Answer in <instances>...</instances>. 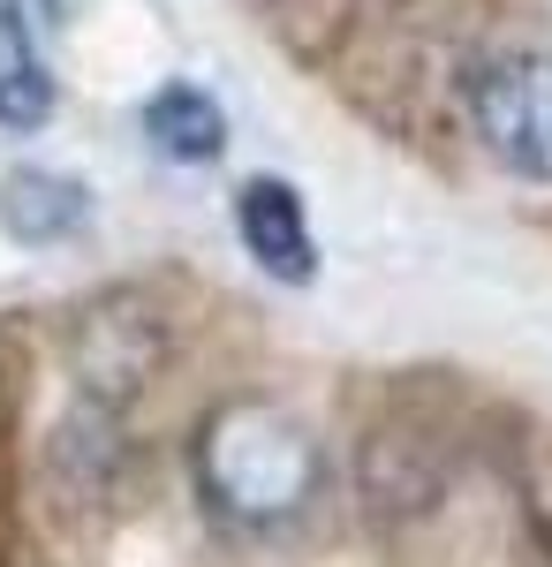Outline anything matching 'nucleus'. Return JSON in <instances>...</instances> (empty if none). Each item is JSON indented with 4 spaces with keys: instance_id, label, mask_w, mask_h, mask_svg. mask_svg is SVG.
<instances>
[{
    "instance_id": "1",
    "label": "nucleus",
    "mask_w": 552,
    "mask_h": 567,
    "mask_svg": "<svg viewBox=\"0 0 552 567\" xmlns=\"http://www.w3.org/2000/svg\"><path fill=\"white\" fill-rule=\"evenodd\" d=\"M318 439L280 401H227L197 432V492L213 499L219 523H288L318 499Z\"/></svg>"
},
{
    "instance_id": "2",
    "label": "nucleus",
    "mask_w": 552,
    "mask_h": 567,
    "mask_svg": "<svg viewBox=\"0 0 552 567\" xmlns=\"http://www.w3.org/2000/svg\"><path fill=\"white\" fill-rule=\"evenodd\" d=\"M469 122L514 175L552 182V61L545 53L484 61L469 76Z\"/></svg>"
},
{
    "instance_id": "3",
    "label": "nucleus",
    "mask_w": 552,
    "mask_h": 567,
    "mask_svg": "<svg viewBox=\"0 0 552 567\" xmlns=\"http://www.w3.org/2000/svg\"><path fill=\"white\" fill-rule=\"evenodd\" d=\"M160 326L144 318L136 303H106L84 318V333H76V363H84V386L99 401H136V393L152 386V371H160Z\"/></svg>"
},
{
    "instance_id": "4",
    "label": "nucleus",
    "mask_w": 552,
    "mask_h": 567,
    "mask_svg": "<svg viewBox=\"0 0 552 567\" xmlns=\"http://www.w3.org/2000/svg\"><path fill=\"white\" fill-rule=\"evenodd\" d=\"M235 227L251 243V258L273 272V280H310L318 272V243H310V219H303V197L280 175H257L235 189Z\"/></svg>"
},
{
    "instance_id": "5",
    "label": "nucleus",
    "mask_w": 552,
    "mask_h": 567,
    "mask_svg": "<svg viewBox=\"0 0 552 567\" xmlns=\"http://www.w3.org/2000/svg\"><path fill=\"white\" fill-rule=\"evenodd\" d=\"M91 213L84 182L76 175H53V167H16V175L0 182V227L16 235V243H61V235H76Z\"/></svg>"
},
{
    "instance_id": "6",
    "label": "nucleus",
    "mask_w": 552,
    "mask_h": 567,
    "mask_svg": "<svg viewBox=\"0 0 552 567\" xmlns=\"http://www.w3.org/2000/svg\"><path fill=\"white\" fill-rule=\"evenodd\" d=\"M144 136H152V152L174 159V167H205V159L227 152V114L213 106V91L160 84L144 99Z\"/></svg>"
},
{
    "instance_id": "7",
    "label": "nucleus",
    "mask_w": 552,
    "mask_h": 567,
    "mask_svg": "<svg viewBox=\"0 0 552 567\" xmlns=\"http://www.w3.org/2000/svg\"><path fill=\"white\" fill-rule=\"evenodd\" d=\"M447 477V446L417 424H386L364 454V484L379 507H431V492Z\"/></svg>"
},
{
    "instance_id": "8",
    "label": "nucleus",
    "mask_w": 552,
    "mask_h": 567,
    "mask_svg": "<svg viewBox=\"0 0 552 567\" xmlns=\"http://www.w3.org/2000/svg\"><path fill=\"white\" fill-rule=\"evenodd\" d=\"M53 114V76L23 23V0H0V130H39Z\"/></svg>"
},
{
    "instance_id": "9",
    "label": "nucleus",
    "mask_w": 552,
    "mask_h": 567,
    "mask_svg": "<svg viewBox=\"0 0 552 567\" xmlns=\"http://www.w3.org/2000/svg\"><path fill=\"white\" fill-rule=\"evenodd\" d=\"M522 507H530L538 545L552 553V446H530V462H522Z\"/></svg>"
},
{
    "instance_id": "10",
    "label": "nucleus",
    "mask_w": 552,
    "mask_h": 567,
    "mask_svg": "<svg viewBox=\"0 0 552 567\" xmlns=\"http://www.w3.org/2000/svg\"><path fill=\"white\" fill-rule=\"evenodd\" d=\"M45 8H53V16H69V8H76V0H45Z\"/></svg>"
}]
</instances>
